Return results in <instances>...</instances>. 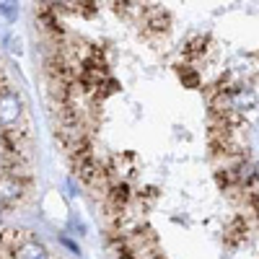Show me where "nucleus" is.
<instances>
[{
  "label": "nucleus",
  "instance_id": "obj_1",
  "mask_svg": "<svg viewBox=\"0 0 259 259\" xmlns=\"http://www.w3.org/2000/svg\"><path fill=\"white\" fill-rule=\"evenodd\" d=\"M21 114H24V101H21V96L13 89L3 85L0 89V130L16 127Z\"/></svg>",
  "mask_w": 259,
  "mask_h": 259
},
{
  "label": "nucleus",
  "instance_id": "obj_2",
  "mask_svg": "<svg viewBox=\"0 0 259 259\" xmlns=\"http://www.w3.org/2000/svg\"><path fill=\"white\" fill-rule=\"evenodd\" d=\"M11 259H47V249L34 239H24L11 254Z\"/></svg>",
  "mask_w": 259,
  "mask_h": 259
},
{
  "label": "nucleus",
  "instance_id": "obj_3",
  "mask_svg": "<svg viewBox=\"0 0 259 259\" xmlns=\"http://www.w3.org/2000/svg\"><path fill=\"white\" fill-rule=\"evenodd\" d=\"M143 26L148 31H156V34H163L168 29V16L163 11H148L145 18H143Z\"/></svg>",
  "mask_w": 259,
  "mask_h": 259
},
{
  "label": "nucleus",
  "instance_id": "obj_4",
  "mask_svg": "<svg viewBox=\"0 0 259 259\" xmlns=\"http://www.w3.org/2000/svg\"><path fill=\"white\" fill-rule=\"evenodd\" d=\"M241 239H246V221L244 218H233V223L226 228V241L239 244Z\"/></svg>",
  "mask_w": 259,
  "mask_h": 259
},
{
  "label": "nucleus",
  "instance_id": "obj_5",
  "mask_svg": "<svg viewBox=\"0 0 259 259\" xmlns=\"http://www.w3.org/2000/svg\"><path fill=\"white\" fill-rule=\"evenodd\" d=\"M207 36H194L189 45H187V50H184V57L187 60H194V57H202L205 52H207Z\"/></svg>",
  "mask_w": 259,
  "mask_h": 259
},
{
  "label": "nucleus",
  "instance_id": "obj_6",
  "mask_svg": "<svg viewBox=\"0 0 259 259\" xmlns=\"http://www.w3.org/2000/svg\"><path fill=\"white\" fill-rule=\"evenodd\" d=\"M177 73H179V80L187 85V89H197V85H200V75H197V70L189 68V65H179Z\"/></svg>",
  "mask_w": 259,
  "mask_h": 259
},
{
  "label": "nucleus",
  "instance_id": "obj_7",
  "mask_svg": "<svg viewBox=\"0 0 259 259\" xmlns=\"http://www.w3.org/2000/svg\"><path fill=\"white\" fill-rule=\"evenodd\" d=\"M0 13L8 21H13L16 18V0H0Z\"/></svg>",
  "mask_w": 259,
  "mask_h": 259
},
{
  "label": "nucleus",
  "instance_id": "obj_8",
  "mask_svg": "<svg viewBox=\"0 0 259 259\" xmlns=\"http://www.w3.org/2000/svg\"><path fill=\"white\" fill-rule=\"evenodd\" d=\"M3 207H6V205H3V202H0V212H3Z\"/></svg>",
  "mask_w": 259,
  "mask_h": 259
}]
</instances>
